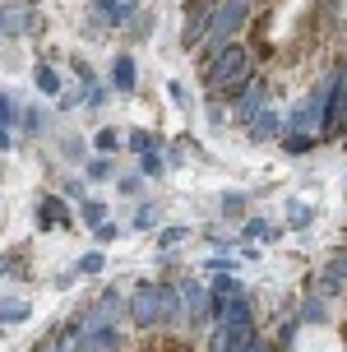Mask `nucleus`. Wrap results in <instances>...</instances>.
<instances>
[{
    "label": "nucleus",
    "instance_id": "1",
    "mask_svg": "<svg viewBox=\"0 0 347 352\" xmlns=\"http://www.w3.org/2000/svg\"><path fill=\"white\" fill-rule=\"evenodd\" d=\"M116 84L135 88V65H130V60H116Z\"/></svg>",
    "mask_w": 347,
    "mask_h": 352
},
{
    "label": "nucleus",
    "instance_id": "2",
    "mask_svg": "<svg viewBox=\"0 0 347 352\" xmlns=\"http://www.w3.org/2000/svg\"><path fill=\"white\" fill-rule=\"evenodd\" d=\"M79 269H84V274H98V269H102V255H88V260H79Z\"/></svg>",
    "mask_w": 347,
    "mask_h": 352
},
{
    "label": "nucleus",
    "instance_id": "3",
    "mask_svg": "<svg viewBox=\"0 0 347 352\" xmlns=\"http://www.w3.org/2000/svg\"><path fill=\"white\" fill-rule=\"evenodd\" d=\"M37 79H42V88H47V93H56V88H60V84H56V74H52V70H42Z\"/></svg>",
    "mask_w": 347,
    "mask_h": 352
}]
</instances>
